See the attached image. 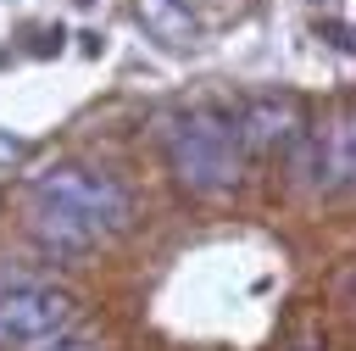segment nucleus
Returning a JSON list of instances; mask_svg holds the SVG:
<instances>
[{"mask_svg": "<svg viewBox=\"0 0 356 351\" xmlns=\"http://www.w3.org/2000/svg\"><path fill=\"white\" fill-rule=\"evenodd\" d=\"M167 162H172V178L184 189H195V195L234 189L239 184V139H234V123L217 117V111H184L167 128Z\"/></svg>", "mask_w": 356, "mask_h": 351, "instance_id": "f03ea898", "label": "nucleus"}, {"mask_svg": "<svg viewBox=\"0 0 356 351\" xmlns=\"http://www.w3.org/2000/svg\"><path fill=\"white\" fill-rule=\"evenodd\" d=\"M295 134H300V106L289 95H256V100H245V111L234 123V139L245 150H261V156L289 145Z\"/></svg>", "mask_w": 356, "mask_h": 351, "instance_id": "20e7f679", "label": "nucleus"}, {"mask_svg": "<svg viewBox=\"0 0 356 351\" xmlns=\"http://www.w3.org/2000/svg\"><path fill=\"white\" fill-rule=\"evenodd\" d=\"M78 301L56 284H11L0 290V351H22V345H50L72 329Z\"/></svg>", "mask_w": 356, "mask_h": 351, "instance_id": "7ed1b4c3", "label": "nucleus"}, {"mask_svg": "<svg viewBox=\"0 0 356 351\" xmlns=\"http://www.w3.org/2000/svg\"><path fill=\"white\" fill-rule=\"evenodd\" d=\"M128 223V195L111 173L56 167L28 189V228L56 256H83Z\"/></svg>", "mask_w": 356, "mask_h": 351, "instance_id": "f257e3e1", "label": "nucleus"}, {"mask_svg": "<svg viewBox=\"0 0 356 351\" xmlns=\"http://www.w3.org/2000/svg\"><path fill=\"white\" fill-rule=\"evenodd\" d=\"M78 6H95V0H78Z\"/></svg>", "mask_w": 356, "mask_h": 351, "instance_id": "9d476101", "label": "nucleus"}, {"mask_svg": "<svg viewBox=\"0 0 356 351\" xmlns=\"http://www.w3.org/2000/svg\"><path fill=\"white\" fill-rule=\"evenodd\" d=\"M33 50H39V56H50V50H61V28H56V33H39V45H33Z\"/></svg>", "mask_w": 356, "mask_h": 351, "instance_id": "0eeeda50", "label": "nucleus"}, {"mask_svg": "<svg viewBox=\"0 0 356 351\" xmlns=\"http://www.w3.org/2000/svg\"><path fill=\"white\" fill-rule=\"evenodd\" d=\"M295 351H323V345H317V340H300V345H295Z\"/></svg>", "mask_w": 356, "mask_h": 351, "instance_id": "1a4fd4ad", "label": "nucleus"}, {"mask_svg": "<svg viewBox=\"0 0 356 351\" xmlns=\"http://www.w3.org/2000/svg\"><path fill=\"white\" fill-rule=\"evenodd\" d=\"M50 351H95L89 340H50Z\"/></svg>", "mask_w": 356, "mask_h": 351, "instance_id": "6e6552de", "label": "nucleus"}, {"mask_svg": "<svg viewBox=\"0 0 356 351\" xmlns=\"http://www.w3.org/2000/svg\"><path fill=\"white\" fill-rule=\"evenodd\" d=\"M134 11L145 22V33L161 39V45H172V50H189L200 39V22H195V11L184 0H134Z\"/></svg>", "mask_w": 356, "mask_h": 351, "instance_id": "39448f33", "label": "nucleus"}, {"mask_svg": "<svg viewBox=\"0 0 356 351\" xmlns=\"http://www.w3.org/2000/svg\"><path fill=\"white\" fill-rule=\"evenodd\" d=\"M22 156H28V139H22V134H6V128H0V167H17Z\"/></svg>", "mask_w": 356, "mask_h": 351, "instance_id": "423d86ee", "label": "nucleus"}]
</instances>
